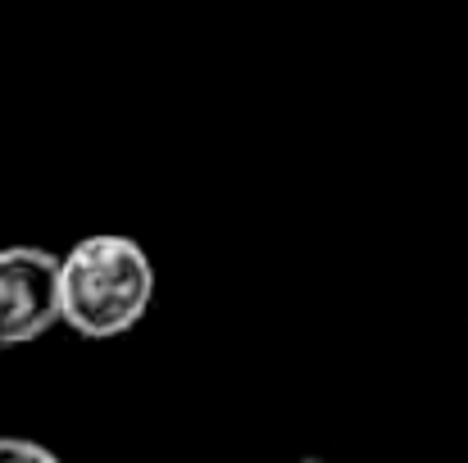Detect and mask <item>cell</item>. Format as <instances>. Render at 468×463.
<instances>
[{"mask_svg":"<svg viewBox=\"0 0 468 463\" xmlns=\"http://www.w3.org/2000/svg\"><path fill=\"white\" fill-rule=\"evenodd\" d=\"M155 300L151 255L119 232L82 237L59 255V322L87 341L128 336Z\"/></svg>","mask_w":468,"mask_h":463,"instance_id":"1","label":"cell"},{"mask_svg":"<svg viewBox=\"0 0 468 463\" xmlns=\"http://www.w3.org/2000/svg\"><path fill=\"white\" fill-rule=\"evenodd\" d=\"M0 463H64L55 450L27 441V437H0Z\"/></svg>","mask_w":468,"mask_h":463,"instance_id":"3","label":"cell"},{"mask_svg":"<svg viewBox=\"0 0 468 463\" xmlns=\"http://www.w3.org/2000/svg\"><path fill=\"white\" fill-rule=\"evenodd\" d=\"M296 463H323V459H296Z\"/></svg>","mask_w":468,"mask_h":463,"instance_id":"4","label":"cell"},{"mask_svg":"<svg viewBox=\"0 0 468 463\" xmlns=\"http://www.w3.org/2000/svg\"><path fill=\"white\" fill-rule=\"evenodd\" d=\"M59 327V255L46 246L0 250V350Z\"/></svg>","mask_w":468,"mask_h":463,"instance_id":"2","label":"cell"}]
</instances>
